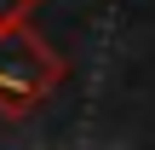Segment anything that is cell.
<instances>
[{"mask_svg": "<svg viewBox=\"0 0 155 150\" xmlns=\"http://www.w3.org/2000/svg\"><path fill=\"white\" fill-rule=\"evenodd\" d=\"M58 81H63V58H58L29 23L0 29V116L35 110Z\"/></svg>", "mask_w": 155, "mask_h": 150, "instance_id": "cell-1", "label": "cell"}, {"mask_svg": "<svg viewBox=\"0 0 155 150\" xmlns=\"http://www.w3.org/2000/svg\"><path fill=\"white\" fill-rule=\"evenodd\" d=\"M35 6H40V0H0V29L29 23V17H35Z\"/></svg>", "mask_w": 155, "mask_h": 150, "instance_id": "cell-2", "label": "cell"}]
</instances>
